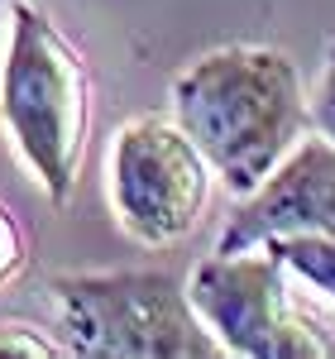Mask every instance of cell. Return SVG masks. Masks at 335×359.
Masks as SVG:
<instances>
[{
  "label": "cell",
  "mask_w": 335,
  "mask_h": 359,
  "mask_svg": "<svg viewBox=\"0 0 335 359\" xmlns=\"http://www.w3.org/2000/svg\"><path fill=\"white\" fill-rule=\"evenodd\" d=\"M172 120L235 196L259 192L316 130L297 62L268 43H225L172 77Z\"/></svg>",
  "instance_id": "1"
},
{
  "label": "cell",
  "mask_w": 335,
  "mask_h": 359,
  "mask_svg": "<svg viewBox=\"0 0 335 359\" xmlns=\"http://www.w3.org/2000/svg\"><path fill=\"white\" fill-rule=\"evenodd\" d=\"M0 125L25 172L53 206H67L91 130V72L82 48L34 0L10 5L0 62Z\"/></svg>",
  "instance_id": "2"
},
{
  "label": "cell",
  "mask_w": 335,
  "mask_h": 359,
  "mask_svg": "<svg viewBox=\"0 0 335 359\" xmlns=\"http://www.w3.org/2000/svg\"><path fill=\"white\" fill-rule=\"evenodd\" d=\"M57 340L77 359H216L225 345L168 269L48 278Z\"/></svg>",
  "instance_id": "3"
},
{
  "label": "cell",
  "mask_w": 335,
  "mask_h": 359,
  "mask_svg": "<svg viewBox=\"0 0 335 359\" xmlns=\"http://www.w3.org/2000/svg\"><path fill=\"white\" fill-rule=\"evenodd\" d=\"M292 269L268 245L240 254H211L187 278L196 311L216 331L225 355L240 359H326L335 340H326L321 321L292 297Z\"/></svg>",
  "instance_id": "4"
},
{
  "label": "cell",
  "mask_w": 335,
  "mask_h": 359,
  "mask_svg": "<svg viewBox=\"0 0 335 359\" xmlns=\"http://www.w3.org/2000/svg\"><path fill=\"white\" fill-rule=\"evenodd\" d=\"M216 168L177 120L135 115L111 139V206L120 230L144 249L187 240L211 201Z\"/></svg>",
  "instance_id": "5"
},
{
  "label": "cell",
  "mask_w": 335,
  "mask_h": 359,
  "mask_svg": "<svg viewBox=\"0 0 335 359\" xmlns=\"http://www.w3.org/2000/svg\"><path fill=\"white\" fill-rule=\"evenodd\" d=\"M278 235H335V139L311 130L259 192L240 196L216 249L240 254Z\"/></svg>",
  "instance_id": "6"
},
{
  "label": "cell",
  "mask_w": 335,
  "mask_h": 359,
  "mask_svg": "<svg viewBox=\"0 0 335 359\" xmlns=\"http://www.w3.org/2000/svg\"><path fill=\"white\" fill-rule=\"evenodd\" d=\"M264 245L292 269V278H302L335 311V235H278V240H264Z\"/></svg>",
  "instance_id": "7"
},
{
  "label": "cell",
  "mask_w": 335,
  "mask_h": 359,
  "mask_svg": "<svg viewBox=\"0 0 335 359\" xmlns=\"http://www.w3.org/2000/svg\"><path fill=\"white\" fill-rule=\"evenodd\" d=\"M67 355V345L29 321H0V359H53Z\"/></svg>",
  "instance_id": "8"
},
{
  "label": "cell",
  "mask_w": 335,
  "mask_h": 359,
  "mask_svg": "<svg viewBox=\"0 0 335 359\" xmlns=\"http://www.w3.org/2000/svg\"><path fill=\"white\" fill-rule=\"evenodd\" d=\"M29 264V245H25V230L15 221V211L0 201V287H10L15 278L25 273Z\"/></svg>",
  "instance_id": "9"
},
{
  "label": "cell",
  "mask_w": 335,
  "mask_h": 359,
  "mask_svg": "<svg viewBox=\"0 0 335 359\" xmlns=\"http://www.w3.org/2000/svg\"><path fill=\"white\" fill-rule=\"evenodd\" d=\"M311 120L326 139H335V39L326 48V62H321V82L311 91Z\"/></svg>",
  "instance_id": "10"
},
{
  "label": "cell",
  "mask_w": 335,
  "mask_h": 359,
  "mask_svg": "<svg viewBox=\"0 0 335 359\" xmlns=\"http://www.w3.org/2000/svg\"><path fill=\"white\" fill-rule=\"evenodd\" d=\"M10 5H15V0H0V25H10Z\"/></svg>",
  "instance_id": "11"
}]
</instances>
